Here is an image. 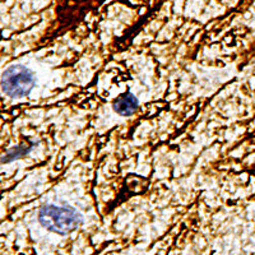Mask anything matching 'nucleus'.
<instances>
[{"label":"nucleus","instance_id":"nucleus-1","mask_svg":"<svg viewBox=\"0 0 255 255\" xmlns=\"http://www.w3.org/2000/svg\"><path fill=\"white\" fill-rule=\"evenodd\" d=\"M38 221L45 229L59 235H67L78 229L82 216L72 207L46 204L40 209Z\"/></svg>","mask_w":255,"mask_h":255},{"label":"nucleus","instance_id":"nucleus-2","mask_svg":"<svg viewBox=\"0 0 255 255\" xmlns=\"http://www.w3.org/2000/svg\"><path fill=\"white\" fill-rule=\"evenodd\" d=\"M33 73L23 65H12L1 76V91L9 97H24L35 87Z\"/></svg>","mask_w":255,"mask_h":255},{"label":"nucleus","instance_id":"nucleus-3","mask_svg":"<svg viewBox=\"0 0 255 255\" xmlns=\"http://www.w3.org/2000/svg\"><path fill=\"white\" fill-rule=\"evenodd\" d=\"M138 100H136L135 96L130 92L123 93L122 96H119L118 99L114 101L113 108L115 110V113H118L122 116H130L138 109Z\"/></svg>","mask_w":255,"mask_h":255},{"label":"nucleus","instance_id":"nucleus-4","mask_svg":"<svg viewBox=\"0 0 255 255\" xmlns=\"http://www.w3.org/2000/svg\"><path fill=\"white\" fill-rule=\"evenodd\" d=\"M32 148L31 145H26V144H22V145H18V147H13L12 149H9L5 154L1 158V163H9L14 161V159L20 158V157L26 156L27 153H29Z\"/></svg>","mask_w":255,"mask_h":255}]
</instances>
